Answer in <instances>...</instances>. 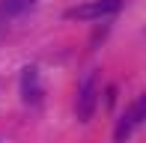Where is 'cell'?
<instances>
[{
  "mask_svg": "<svg viewBox=\"0 0 146 143\" xmlns=\"http://www.w3.org/2000/svg\"><path fill=\"white\" fill-rule=\"evenodd\" d=\"M96 105H98V83H96V75H90L81 81L78 87V101H75V113L81 122H90L92 113H96Z\"/></svg>",
  "mask_w": 146,
  "mask_h": 143,
  "instance_id": "6da1fadb",
  "label": "cell"
},
{
  "mask_svg": "<svg viewBox=\"0 0 146 143\" xmlns=\"http://www.w3.org/2000/svg\"><path fill=\"white\" fill-rule=\"evenodd\" d=\"M122 0H92V3L75 6V9L66 12V18H78V21H92V18H104V15H113L119 12Z\"/></svg>",
  "mask_w": 146,
  "mask_h": 143,
  "instance_id": "7a4b0ae2",
  "label": "cell"
},
{
  "mask_svg": "<svg viewBox=\"0 0 146 143\" xmlns=\"http://www.w3.org/2000/svg\"><path fill=\"white\" fill-rule=\"evenodd\" d=\"M21 95H24V101L27 105H36L39 99H42V87H39V72L27 66L24 69V75H21Z\"/></svg>",
  "mask_w": 146,
  "mask_h": 143,
  "instance_id": "3957f363",
  "label": "cell"
},
{
  "mask_svg": "<svg viewBox=\"0 0 146 143\" xmlns=\"http://www.w3.org/2000/svg\"><path fill=\"white\" fill-rule=\"evenodd\" d=\"M36 0H0V18H15L21 12H27Z\"/></svg>",
  "mask_w": 146,
  "mask_h": 143,
  "instance_id": "277c9868",
  "label": "cell"
},
{
  "mask_svg": "<svg viewBox=\"0 0 146 143\" xmlns=\"http://www.w3.org/2000/svg\"><path fill=\"white\" fill-rule=\"evenodd\" d=\"M134 131V119H131V113H125L122 119L116 122V131H113V137H116V143H125L128 140V134Z\"/></svg>",
  "mask_w": 146,
  "mask_h": 143,
  "instance_id": "5b68a950",
  "label": "cell"
},
{
  "mask_svg": "<svg viewBox=\"0 0 146 143\" xmlns=\"http://www.w3.org/2000/svg\"><path fill=\"white\" fill-rule=\"evenodd\" d=\"M131 119H134V125H140V122H146V93L140 95V99L134 101V105H131Z\"/></svg>",
  "mask_w": 146,
  "mask_h": 143,
  "instance_id": "8992f818",
  "label": "cell"
}]
</instances>
